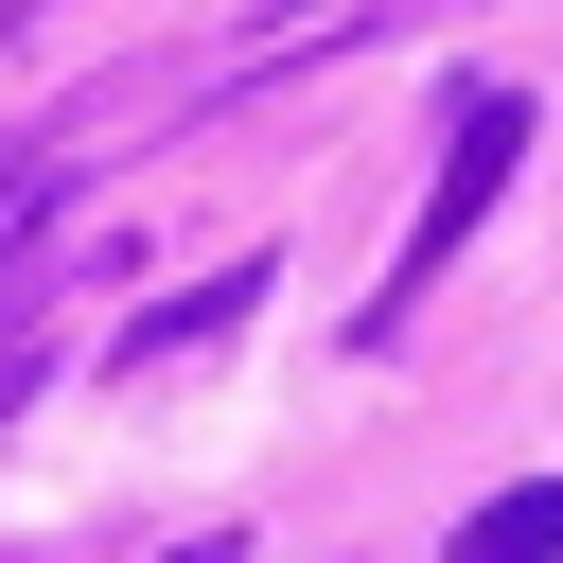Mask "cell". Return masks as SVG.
Segmentation results:
<instances>
[{
	"label": "cell",
	"mask_w": 563,
	"mask_h": 563,
	"mask_svg": "<svg viewBox=\"0 0 563 563\" xmlns=\"http://www.w3.org/2000/svg\"><path fill=\"white\" fill-rule=\"evenodd\" d=\"M510 158H528V106H510V88H457V106H440V176H422V211H405V282L457 264V229L510 194Z\"/></svg>",
	"instance_id": "6da1fadb"
},
{
	"label": "cell",
	"mask_w": 563,
	"mask_h": 563,
	"mask_svg": "<svg viewBox=\"0 0 563 563\" xmlns=\"http://www.w3.org/2000/svg\"><path fill=\"white\" fill-rule=\"evenodd\" d=\"M457 563H563V493L528 475V493H493L475 528H457Z\"/></svg>",
	"instance_id": "3957f363"
},
{
	"label": "cell",
	"mask_w": 563,
	"mask_h": 563,
	"mask_svg": "<svg viewBox=\"0 0 563 563\" xmlns=\"http://www.w3.org/2000/svg\"><path fill=\"white\" fill-rule=\"evenodd\" d=\"M282 264H229V282H194V299H158L141 334H123V369H176V352H211V334H246V299H264Z\"/></svg>",
	"instance_id": "7a4b0ae2"
}]
</instances>
